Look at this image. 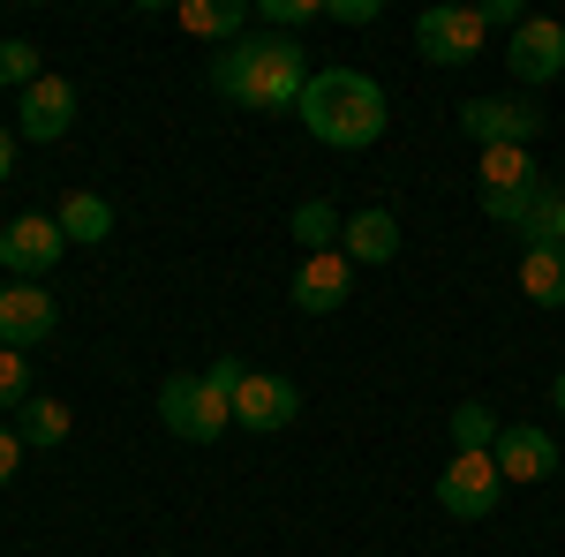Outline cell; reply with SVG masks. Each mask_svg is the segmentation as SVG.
<instances>
[{
	"label": "cell",
	"instance_id": "1",
	"mask_svg": "<svg viewBox=\"0 0 565 557\" xmlns=\"http://www.w3.org/2000/svg\"><path fill=\"white\" fill-rule=\"evenodd\" d=\"M309 53L302 39H279V31H249V39L218 45L212 61V90L226 106H249V114H295L309 90Z\"/></svg>",
	"mask_w": 565,
	"mask_h": 557
},
{
	"label": "cell",
	"instance_id": "5",
	"mask_svg": "<svg viewBox=\"0 0 565 557\" xmlns=\"http://www.w3.org/2000/svg\"><path fill=\"white\" fill-rule=\"evenodd\" d=\"M437 505H445L452 519H490L498 505H505L498 460H490V452H452V460H445V482H437Z\"/></svg>",
	"mask_w": 565,
	"mask_h": 557
},
{
	"label": "cell",
	"instance_id": "2",
	"mask_svg": "<svg viewBox=\"0 0 565 557\" xmlns=\"http://www.w3.org/2000/svg\"><path fill=\"white\" fill-rule=\"evenodd\" d=\"M302 129L324 143V151H370L392 121V98L377 76H362V68H317L302 90Z\"/></svg>",
	"mask_w": 565,
	"mask_h": 557
},
{
	"label": "cell",
	"instance_id": "26",
	"mask_svg": "<svg viewBox=\"0 0 565 557\" xmlns=\"http://www.w3.org/2000/svg\"><path fill=\"white\" fill-rule=\"evenodd\" d=\"M324 23H348V31H362V23H377V0H324Z\"/></svg>",
	"mask_w": 565,
	"mask_h": 557
},
{
	"label": "cell",
	"instance_id": "30",
	"mask_svg": "<svg viewBox=\"0 0 565 557\" xmlns=\"http://www.w3.org/2000/svg\"><path fill=\"white\" fill-rule=\"evenodd\" d=\"M551 399H558V415H565V369H558V385H551Z\"/></svg>",
	"mask_w": 565,
	"mask_h": 557
},
{
	"label": "cell",
	"instance_id": "28",
	"mask_svg": "<svg viewBox=\"0 0 565 557\" xmlns=\"http://www.w3.org/2000/svg\"><path fill=\"white\" fill-rule=\"evenodd\" d=\"M8 173H15V129L0 121V181H8Z\"/></svg>",
	"mask_w": 565,
	"mask_h": 557
},
{
	"label": "cell",
	"instance_id": "31",
	"mask_svg": "<svg viewBox=\"0 0 565 557\" xmlns=\"http://www.w3.org/2000/svg\"><path fill=\"white\" fill-rule=\"evenodd\" d=\"M167 557H174V550H167Z\"/></svg>",
	"mask_w": 565,
	"mask_h": 557
},
{
	"label": "cell",
	"instance_id": "3",
	"mask_svg": "<svg viewBox=\"0 0 565 557\" xmlns=\"http://www.w3.org/2000/svg\"><path fill=\"white\" fill-rule=\"evenodd\" d=\"M242 377H249V362H234V354L167 377V385H159V422L174 429L181 444H218V437L234 429V385H242Z\"/></svg>",
	"mask_w": 565,
	"mask_h": 557
},
{
	"label": "cell",
	"instance_id": "8",
	"mask_svg": "<svg viewBox=\"0 0 565 557\" xmlns=\"http://www.w3.org/2000/svg\"><path fill=\"white\" fill-rule=\"evenodd\" d=\"M53 324H61V301L31 287V279H8L0 287V346H15V354H31V346L53 340Z\"/></svg>",
	"mask_w": 565,
	"mask_h": 557
},
{
	"label": "cell",
	"instance_id": "16",
	"mask_svg": "<svg viewBox=\"0 0 565 557\" xmlns=\"http://www.w3.org/2000/svg\"><path fill=\"white\" fill-rule=\"evenodd\" d=\"M53 218H61V234H68V242H84V249L114 242V204H106V196H90V189H68Z\"/></svg>",
	"mask_w": 565,
	"mask_h": 557
},
{
	"label": "cell",
	"instance_id": "6",
	"mask_svg": "<svg viewBox=\"0 0 565 557\" xmlns=\"http://www.w3.org/2000/svg\"><path fill=\"white\" fill-rule=\"evenodd\" d=\"M551 129V114L535 106V98H468L460 106V136H476V151H490V143H535V136Z\"/></svg>",
	"mask_w": 565,
	"mask_h": 557
},
{
	"label": "cell",
	"instance_id": "24",
	"mask_svg": "<svg viewBox=\"0 0 565 557\" xmlns=\"http://www.w3.org/2000/svg\"><path fill=\"white\" fill-rule=\"evenodd\" d=\"M39 392H31V362L15 346H0V415H23Z\"/></svg>",
	"mask_w": 565,
	"mask_h": 557
},
{
	"label": "cell",
	"instance_id": "23",
	"mask_svg": "<svg viewBox=\"0 0 565 557\" xmlns=\"http://www.w3.org/2000/svg\"><path fill=\"white\" fill-rule=\"evenodd\" d=\"M39 76H45V68H39V45H31V39H0V84L23 98Z\"/></svg>",
	"mask_w": 565,
	"mask_h": 557
},
{
	"label": "cell",
	"instance_id": "15",
	"mask_svg": "<svg viewBox=\"0 0 565 557\" xmlns=\"http://www.w3.org/2000/svg\"><path fill=\"white\" fill-rule=\"evenodd\" d=\"M340 249H348V264H392V257H399V218H392L385 204L354 212L348 234H340Z\"/></svg>",
	"mask_w": 565,
	"mask_h": 557
},
{
	"label": "cell",
	"instance_id": "20",
	"mask_svg": "<svg viewBox=\"0 0 565 557\" xmlns=\"http://www.w3.org/2000/svg\"><path fill=\"white\" fill-rule=\"evenodd\" d=\"M558 204H565V181H535V189H527L521 226H513L527 249H543V242H551V226H558Z\"/></svg>",
	"mask_w": 565,
	"mask_h": 557
},
{
	"label": "cell",
	"instance_id": "21",
	"mask_svg": "<svg viewBox=\"0 0 565 557\" xmlns=\"http://www.w3.org/2000/svg\"><path fill=\"white\" fill-rule=\"evenodd\" d=\"M498 429H505V422H498L482 399H460V407H452V452H490Z\"/></svg>",
	"mask_w": 565,
	"mask_h": 557
},
{
	"label": "cell",
	"instance_id": "4",
	"mask_svg": "<svg viewBox=\"0 0 565 557\" xmlns=\"http://www.w3.org/2000/svg\"><path fill=\"white\" fill-rule=\"evenodd\" d=\"M482 15L476 8H460V0H445V8H423L415 15V53L430 61V68H468V61H482Z\"/></svg>",
	"mask_w": 565,
	"mask_h": 557
},
{
	"label": "cell",
	"instance_id": "11",
	"mask_svg": "<svg viewBox=\"0 0 565 557\" xmlns=\"http://www.w3.org/2000/svg\"><path fill=\"white\" fill-rule=\"evenodd\" d=\"M505 68H513L527 90L551 84V76H565V23H551V15H527L521 31L505 39Z\"/></svg>",
	"mask_w": 565,
	"mask_h": 557
},
{
	"label": "cell",
	"instance_id": "18",
	"mask_svg": "<svg viewBox=\"0 0 565 557\" xmlns=\"http://www.w3.org/2000/svg\"><path fill=\"white\" fill-rule=\"evenodd\" d=\"M287 226H295V242H302L309 257H324V249H340V234H348V218L332 212V204H324V196H302V204H295V218H287Z\"/></svg>",
	"mask_w": 565,
	"mask_h": 557
},
{
	"label": "cell",
	"instance_id": "9",
	"mask_svg": "<svg viewBox=\"0 0 565 557\" xmlns=\"http://www.w3.org/2000/svg\"><path fill=\"white\" fill-rule=\"evenodd\" d=\"M302 415V392L287 385V377H271V369H249L242 385H234V429H249V437H271V429H287Z\"/></svg>",
	"mask_w": 565,
	"mask_h": 557
},
{
	"label": "cell",
	"instance_id": "25",
	"mask_svg": "<svg viewBox=\"0 0 565 557\" xmlns=\"http://www.w3.org/2000/svg\"><path fill=\"white\" fill-rule=\"evenodd\" d=\"M476 15H482V31H521V23H527L521 0H482Z\"/></svg>",
	"mask_w": 565,
	"mask_h": 557
},
{
	"label": "cell",
	"instance_id": "10",
	"mask_svg": "<svg viewBox=\"0 0 565 557\" xmlns=\"http://www.w3.org/2000/svg\"><path fill=\"white\" fill-rule=\"evenodd\" d=\"M68 129H76V84L68 76H39L23 90V106H15V136L23 143H61Z\"/></svg>",
	"mask_w": 565,
	"mask_h": 557
},
{
	"label": "cell",
	"instance_id": "13",
	"mask_svg": "<svg viewBox=\"0 0 565 557\" xmlns=\"http://www.w3.org/2000/svg\"><path fill=\"white\" fill-rule=\"evenodd\" d=\"M348 294H354L348 249H324V257L295 264V309H302V317H332V309H348Z\"/></svg>",
	"mask_w": 565,
	"mask_h": 557
},
{
	"label": "cell",
	"instance_id": "12",
	"mask_svg": "<svg viewBox=\"0 0 565 557\" xmlns=\"http://www.w3.org/2000/svg\"><path fill=\"white\" fill-rule=\"evenodd\" d=\"M490 460L505 474V490L513 482H551L558 474V444H551V429H535V422H505L498 444H490Z\"/></svg>",
	"mask_w": 565,
	"mask_h": 557
},
{
	"label": "cell",
	"instance_id": "14",
	"mask_svg": "<svg viewBox=\"0 0 565 557\" xmlns=\"http://www.w3.org/2000/svg\"><path fill=\"white\" fill-rule=\"evenodd\" d=\"M174 23L189 31V39H212V45H234L257 31V8L249 0H181Z\"/></svg>",
	"mask_w": 565,
	"mask_h": 557
},
{
	"label": "cell",
	"instance_id": "27",
	"mask_svg": "<svg viewBox=\"0 0 565 557\" xmlns=\"http://www.w3.org/2000/svg\"><path fill=\"white\" fill-rule=\"evenodd\" d=\"M15 468H23V437H15V422H0V490L15 482Z\"/></svg>",
	"mask_w": 565,
	"mask_h": 557
},
{
	"label": "cell",
	"instance_id": "29",
	"mask_svg": "<svg viewBox=\"0 0 565 557\" xmlns=\"http://www.w3.org/2000/svg\"><path fill=\"white\" fill-rule=\"evenodd\" d=\"M551 249H565V204H558V226H551Z\"/></svg>",
	"mask_w": 565,
	"mask_h": 557
},
{
	"label": "cell",
	"instance_id": "7",
	"mask_svg": "<svg viewBox=\"0 0 565 557\" xmlns=\"http://www.w3.org/2000/svg\"><path fill=\"white\" fill-rule=\"evenodd\" d=\"M61 257H68V234H61V218H53V212H23V218H8V226H0V264H8L15 279H31V287H39Z\"/></svg>",
	"mask_w": 565,
	"mask_h": 557
},
{
	"label": "cell",
	"instance_id": "22",
	"mask_svg": "<svg viewBox=\"0 0 565 557\" xmlns=\"http://www.w3.org/2000/svg\"><path fill=\"white\" fill-rule=\"evenodd\" d=\"M317 15H324V0H257V31H279V39H295Z\"/></svg>",
	"mask_w": 565,
	"mask_h": 557
},
{
	"label": "cell",
	"instance_id": "19",
	"mask_svg": "<svg viewBox=\"0 0 565 557\" xmlns=\"http://www.w3.org/2000/svg\"><path fill=\"white\" fill-rule=\"evenodd\" d=\"M15 437H23V452H53V444H68V407L39 392V399L15 415Z\"/></svg>",
	"mask_w": 565,
	"mask_h": 557
},
{
	"label": "cell",
	"instance_id": "17",
	"mask_svg": "<svg viewBox=\"0 0 565 557\" xmlns=\"http://www.w3.org/2000/svg\"><path fill=\"white\" fill-rule=\"evenodd\" d=\"M521 294L535 309H565V249H521Z\"/></svg>",
	"mask_w": 565,
	"mask_h": 557
}]
</instances>
